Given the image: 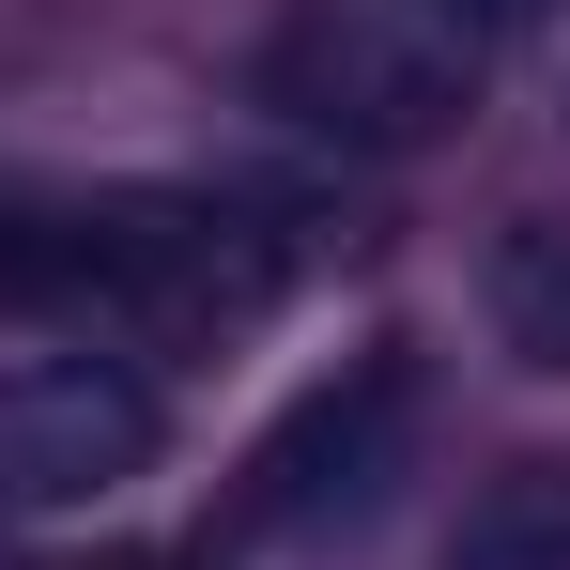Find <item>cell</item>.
Returning <instances> with one entry per match:
<instances>
[{
  "label": "cell",
  "mask_w": 570,
  "mask_h": 570,
  "mask_svg": "<svg viewBox=\"0 0 570 570\" xmlns=\"http://www.w3.org/2000/svg\"><path fill=\"white\" fill-rule=\"evenodd\" d=\"M263 108L340 155H432L478 108V31L432 0H293L263 31Z\"/></svg>",
  "instance_id": "obj_1"
},
{
  "label": "cell",
  "mask_w": 570,
  "mask_h": 570,
  "mask_svg": "<svg viewBox=\"0 0 570 570\" xmlns=\"http://www.w3.org/2000/svg\"><path fill=\"white\" fill-rule=\"evenodd\" d=\"M155 385L124 355H0V524L108 509L124 478H155Z\"/></svg>",
  "instance_id": "obj_2"
},
{
  "label": "cell",
  "mask_w": 570,
  "mask_h": 570,
  "mask_svg": "<svg viewBox=\"0 0 570 570\" xmlns=\"http://www.w3.org/2000/svg\"><path fill=\"white\" fill-rule=\"evenodd\" d=\"M385 448H401V371H340L293 401V432L247 463V540H278V524H324V509H371L385 493Z\"/></svg>",
  "instance_id": "obj_3"
},
{
  "label": "cell",
  "mask_w": 570,
  "mask_h": 570,
  "mask_svg": "<svg viewBox=\"0 0 570 570\" xmlns=\"http://www.w3.org/2000/svg\"><path fill=\"white\" fill-rule=\"evenodd\" d=\"M94 232H108V200L0 170V308H94Z\"/></svg>",
  "instance_id": "obj_4"
},
{
  "label": "cell",
  "mask_w": 570,
  "mask_h": 570,
  "mask_svg": "<svg viewBox=\"0 0 570 570\" xmlns=\"http://www.w3.org/2000/svg\"><path fill=\"white\" fill-rule=\"evenodd\" d=\"M478 308H493V340H509L524 371H570V216H509Z\"/></svg>",
  "instance_id": "obj_5"
},
{
  "label": "cell",
  "mask_w": 570,
  "mask_h": 570,
  "mask_svg": "<svg viewBox=\"0 0 570 570\" xmlns=\"http://www.w3.org/2000/svg\"><path fill=\"white\" fill-rule=\"evenodd\" d=\"M448 570H570V463L493 478L463 509V540H448Z\"/></svg>",
  "instance_id": "obj_6"
},
{
  "label": "cell",
  "mask_w": 570,
  "mask_h": 570,
  "mask_svg": "<svg viewBox=\"0 0 570 570\" xmlns=\"http://www.w3.org/2000/svg\"><path fill=\"white\" fill-rule=\"evenodd\" d=\"M432 16H463L478 47H493V31H524V16H540V0H432Z\"/></svg>",
  "instance_id": "obj_7"
},
{
  "label": "cell",
  "mask_w": 570,
  "mask_h": 570,
  "mask_svg": "<svg viewBox=\"0 0 570 570\" xmlns=\"http://www.w3.org/2000/svg\"><path fill=\"white\" fill-rule=\"evenodd\" d=\"M0 570H31V556H16V524H0Z\"/></svg>",
  "instance_id": "obj_8"
}]
</instances>
